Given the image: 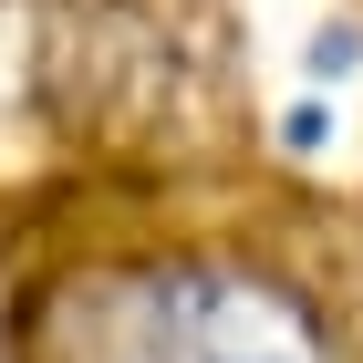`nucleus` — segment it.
<instances>
[{"instance_id": "f257e3e1", "label": "nucleus", "mask_w": 363, "mask_h": 363, "mask_svg": "<svg viewBox=\"0 0 363 363\" xmlns=\"http://www.w3.org/2000/svg\"><path fill=\"white\" fill-rule=\"evenodd\" d=\"M125 363H322V353L250 280H167L125 333Z\"/></svg>"}]
</instances>
